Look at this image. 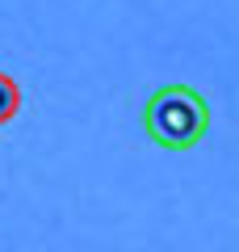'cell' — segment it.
Masks as SVG:
<instances>
[{
    "instance_id": "cell-2",
    "label": "cell",
    "mask_w": 239,
    "mask_h": 252,
    "mask_svg": "<svg viewBox=\"0 0 239 252\" xmlns=\"http://www.w3.org/2000/svg\"><path fill=\"white\" fill-rule=\"evenodd\" d=\"M13 109H17V89H13V84L0 76V118H9Z\"/></svg>"
},
{
    "instance_id": "cell-1",
    "label": "cell",
    "mask_w": 239,
    "mask_h": 252,
    "mask_svg": "<svg viewBox=\"0 0 239 252\" xmlns=\"http://www.w3.org/2000/svg\"><path fill=\"white\" fill-rule=\"evenodd\" d=\"M143 130L164 152H193L210 135V101L193 84H159L143 105Z\"/></svg>"
}]
</instances>
